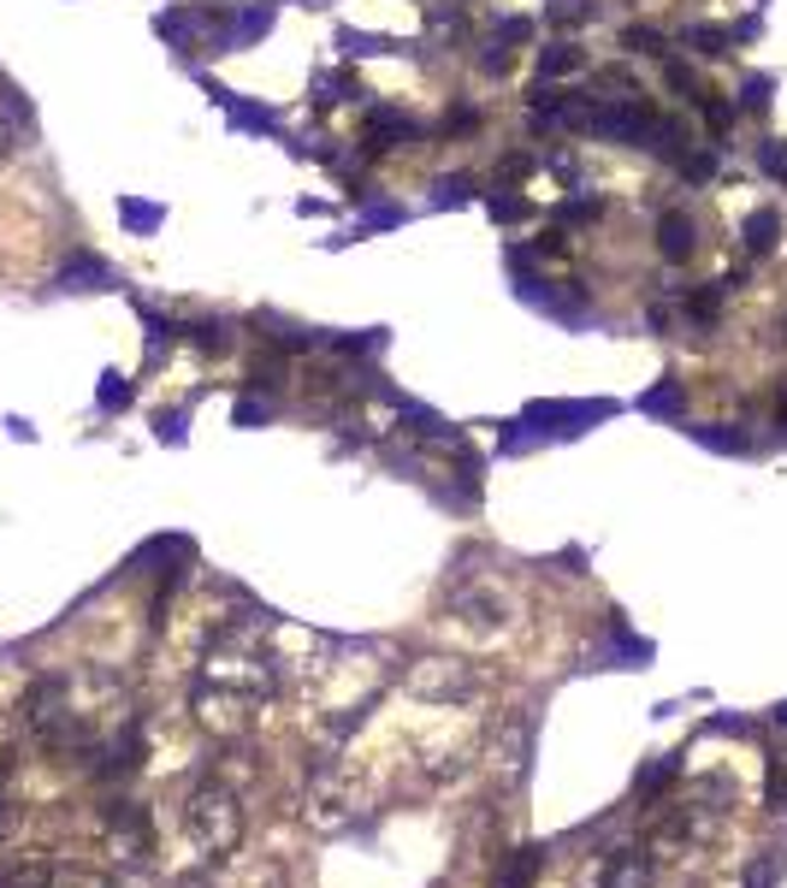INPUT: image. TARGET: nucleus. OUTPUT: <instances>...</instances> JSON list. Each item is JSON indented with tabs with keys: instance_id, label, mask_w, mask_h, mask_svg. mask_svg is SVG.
Wrapping results in <instances>:
<instances>
[{
	"instance_id": "obj_15",
	"label": "nucleus",
	"mask_w": 787,
	"mask_h": 888,
	"mask_svg": "<svg viewBox=\"0 0 787 888\" xmlns=\"http://www.w3.org/2000/svg\"><path fill=\"white\" fill-rule=\"evenodd\" d=\"M764 166L776 172V178H787V149H782V142H769V149H764Z\"/></svg>"
},
{
	"instance_id": "obj_8",
	"label": "nucleus",
	"mask_w": 787,
	"mask_h": 888,
	"mask_svg": "<svg viewBox=\"0 0 787 888\" xmlns=\"http://www.w3.org/2000/svg\"><path fill=\"white\" fill-rule=\"evenodd\" d=\"M639 410H646V415H675V410H681V385H675V380L658 385L651 397H639Z\"/></svg>"
},
{
	"instance_id": "obj_13",
	"label": "nucleus",
	"mask_w": 787,
	"mask_h": 888,
	"mask_svg": "<svg viewBox=\"0 0 787 888\" xmlns=\"http://www.w3.org/2000/svg\"><path fill=\"white\" fill-rule=\"evenodd\" d=\"M580 66V54L575 48H557V54H545V71H575Z\"/></svg>"
},
{
	"instance_id": "obj_12",
	"label": "nucleus",
	"mask_w": 787,
	"mask_h": 888,
	"mask_svg": "<svg viewBox=\"0 0 787 888\" xmlns=\"http://www.w3.org/2000/svg\"><path fill=\"white\" fill-rule=\"evenodd\" d=\"M0 888H42V870H0Z\"/></svg>"
},
{
	"instance_id": "obj_4",
	"label": "nucleus",
	"mask_w": 787,
	"mask_h": 888,
	"mask_svg": "<svg viewBox=\"0 0 787 888\" xmlns=\"http://www.w3.org/2000/svg\"><path fill=\"white\" fill-rule=\"evenodd\" d=\"M663 255L669 261H687L693 255V243H698V231H693V220H687V214H663Z\"/></svg>"
},
{
	"instance_id": "obj_6",
	"label": "nucleus",
	"mask_w": 787,
	"mask_h": 888,
	"mask_svg": "<svg viewBox=\"0 0 787 888\" xmlns=\"http://www.w3.org/2000/svg\"><path fill=\"white\" fill-rule=\"evenodd\" d=\"M687 433L698 445H710V450H728V457H747V450H752L747 433H710V427H687Z\"/></svg>"
},
{
	"instance_id": "obj_9",
	"label": "nucleus",
	"mask_w": 787,
	"mask_h": 888,
	"mask_svg": "<svg viewBox=\"0 0 787 888\" xmlns=\"http://www.w3.org/2000/svg\"><path fill=\"white\" fill-rule=\"evenodd\" d=\"M675 770H681V759H658V764H651V770H639V794H658V788H663V782H669V776H675Z\"/></svg>"
},
{
	"instance_id": "obj_11",
	"label": "nucleus",
	"mask_w": 787,
	"mask_h": 888,
	"mask_svg": "<svg viewBox=\"0 0 787 888\" xmlns=\"http://www.w3.org/2000/svg\"><path fill=\"white\" fill-rule=\"evenodd\" d=\"M125 220L137 226V231H154V226H160V208H142V201H125Z\"/></svg>"
},
{
	"instance_id": "obj_17",
	"label": "nucleus",
	"mask_w": 787,
	"mask_h": 888,
	"mask_svg": "<svg viewBox=\"0 0 787 888\" xmlns=\"http://www.w3.org/2000/svg\"><path fill=\"white\" fill-rule=\"evenodd\" d=\"M12 149H19V130H12V125H7V119H0V160H7V154H12Z\"/></svg>"
},
{
	"instance_id": "obj_16",
	"label": "nucleus",
	"mask_w": 787,
	"mask_h": 888,
	"mask_svg": "<svg viewBox=\"0 0 787 888\" xmlns=\"http://www.w3.org/2000/svg\"><path fill=\"white\" fill-rule=\"evenodd\" d=\"M764 90H769V83H764V78H752V83H747V107H764V101H769Z\"/></svg>"
},
{
	"instance_id": "obj_3",
	"label": "nucleus",
	"mask_w": 787,
	"mask_h": 888,
	"mask_svg": "<svg viewBox=\"0 0 787 888\" xmlns=\"http://www.w3.org/2000/svg\"><path fill=\"white\" fill-rule=\"evenodd\" d=\"M539 865H545V853H539V847H521V853H509V858H504V870H498V888H533Z\"/></svg>"
},
{
	"instance_id": "obj_18",
	"label": "nucleus",
	"mask_w": 787,
	"mask_h": 888,
	"mask_svg": "<svg viewBox=\"0 0 787 888\" xmlns=\"http://www.w3.org/2000/svg\"><path fill=\"white\" fill-rule=\"evenodd\" d=\"M776 723H782V729H787V699H782V705H776Z\"/></svg>"
},
{
	"instance_id": "obj_14",
	"label": "nucleus",
	"mask_w": 787,
	"mask_h": 888,
	"mask_svg": "<svg viewBox=\"0 0 787 888\" xmlns=\"http://www.w3.org/2000/svg\"><path fill=\"white\" fill-rule=\"evenodd\" d=\"M261 415H267V403H255V397H243V403H238V427H255Z\"/></svg>"
},
{
	"instance_id": "obj_10",
	"label": "nucleus",
	"mask_w": 787,
	"mask_h": 888,
	"mask_svg": "<svg viewBox=\"0 0 787 888\" xmlns=\"http://www.w3.org/2000/svg\"><path fill=\"white\" fill-rule=\"evenodd\" d=\"M125 403H130V385L119 373H107V380H101V410H125Z\"/></svg>"
},
{
	"instance_id": "obj_2",
	"label": "nucleus",
	"mask_w": 787,
	"mask_h": 888,
	"mask_svg": "<svg viewBox=\"0 0 787 888\" xmlns=\"http://www.w3.org/2000/svg\"><path fill=\"white\" fill-rule=\"evenodd\" d=\"M604 658H622V669H639V664H651V639H634L628 622L610 616V651Z\"/></svg>"
},
{
	"instance_id": "obj_7",
	"label": "nucleus",
	"mask_w": 787,
	"mask_h": 888,
	"mask_svg": "<svg viewBox=\"0 0 787 888\" xmlns=\"http://www.w3.org/2000/svg\"><path fill=\"white\" fill-rule=\"evenodd\" d=\"M651 883V865L646 858H616V870H610L604 888H646Z\"/></svg>"
},
{
	"instance_id": "obj_1",
	"label": "nucleus",
	"mask_w": 787,
	"mask_h": 888,
	"mask_svg": "<svg viewBox=\"0 0 787 888\" xmlns=\"http://www.w3.org/2000/svg\"><path fill=\"white\" fill-rule=\"evenodd\" d=\"M604 415H610V403H533L528 410V420H551L545 433H563V439L580 433L587 420H604Z\"/></svg>"
},
{
	"instance_id": "obj_5",
	"label": "nucleus",
	"mask_w": 787,
	"mask_h": 888,
	"mask_svg": "<svg viewBox=\"0 0 787 888\" xmlns=\"http://www.w3.org/2000/svg\"><path fill=\"white\" fill-rule=\"evenodd\" d=\"M776 231H782V220H776L769 208H764V214H752V220H747V250H752V255H764L769 243H776Z\"/></svg>"
}]
</instances>
